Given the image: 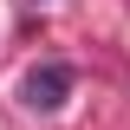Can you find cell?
Listing matches in <instances>:
<instances>
[{"mask_svg":"<svg viewBox=\"0 0 130 130\" xmlns=\"http://www.w3.org/2000/svg\"><path fill=\"white\" fill-rule=\"evenodd\" d=\"M72 85H78V72H72L65 59H46V65H32V72H26L20 98H26L32 111H59L65 98H72Z\"/></svg>","mask_w":130,"mask_h":130,"instance_id":"obj_1","label":"cell"}]
</instances>
